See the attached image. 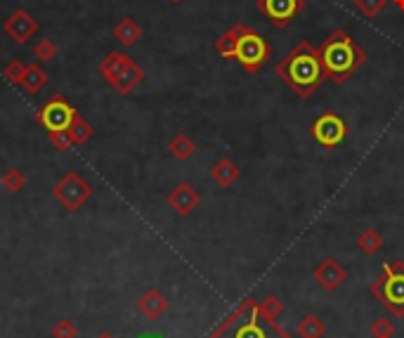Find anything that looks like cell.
<instances>
[{
  "instance_id": "cell-10",
  "label": "cell",
  "mask_w": 404,
  "mask_h": 338,
  "mask_svg": "<svg viewBox=\"0 0 404 338\" xmlns=\"http://www.w3.org/2000/svg\"><path fill=\"white\" fill-rule=\"evenodd\" d=\"M3 31L8 33V36L12 38L15 43L24 45V43H28L38 33V21L33 19V17L28 15L26 10H17V12H12V15L8 17V19H5Z\"/></svg>"
},
{
  "instance_id": "cell-15",
  "label": "cell",
  "mask_w": 404,
  "mask_h": 338,
  "mask_svg": "<svg viewBox=\"0 0 404 338\" xmlns=\"http://www.w3.org/2000/svg\"><path fill=\"white\" fill-rule=\"evenodd\" d=\"M114 38L123 45V48H130L142 38V26L137 24L132 17H123L116 26H114Z\"/></svg>"
},
{
  "instance_id": "cell-21",
  "label": "cell",
  "mask_w": 404,
  "mask_h": 338,
  "mask_svg": "<svg viewBox=\"0 0 404 338\" xmlns=\"http://www.w3.org/2000/svg\"><path fill=\"white\" fill-rule=\"evenodd\" d=\"M357 249L367 256L378 254V251L383 249V237H380L376 230H365L360 237H357Z\"/></svg>"
},
{
  "instance_id": "cell-12",
  "label": "cell",
  "mask_w": 404,
  "mask_h": 338,
  "mask_svg": "<svg viewBox=\"0 0 404 338\" xmlns=\"http://www.w3.org/2000/svg\"><path fill=\"white\" fill-rule=\"evenodd\" d=\"M313 277L324 291H336V289H340V284L345 282L348 272H345V267L340 265L336 258H326V260H322L319 265L315 267Z\"/></svg>"
},
{
  "instance_id": "cell-13",
  "label": "cell",
  "mask_w": 404,
  "mask_h": 338,
  "mask_svg": "<svg viewBox=\"0 0 404 338\" xmlns=\"http://www.w3.org/2000/svg\"><path fill=\"white\" fill-rule=\"evenodd\" d=\"M168 305H170L168 298L161 294L159 289L144 291V294L140 296V301H137V308H140V312H142L147 319H159L161 314L168 310Z\"/></svg>"
},
{
  "instance_id": "cell-19",
  "label": "cell",
  "mask_w": 404,
  "mask_h": 338,
  "mask_svg": "<svg viewBox=\"0 0 404 338\" xmlns=\"http://www.w3.org/2000/svg\"><path fill=\"white\" fill-rule=\"evenodd\" d=\"M67 133H69V137H71L73 145H85L95 130H92V125L85 121L80 114H76V116H73V121H71V125L67 128Z\"/></svg>"
},
{
  "instance_id": "cell-7",
  "label": "cell",
  "mask_w": 404,
  "mask_h": 338,
  "mask_svg": "<svg viewBox=\"0 0 404 338\" xmlns=\"http://www.w3.org/2000/svg\"><path fill=\"white\" fill-rule=\"evenodd\" d=\"M383 303H388L395 312H404V263H388L383 265Z\"/></svg>"
},
{
  "instance_id": "cell-14",
  "label": "cell",
  "mask_w": 404,
  "mask_h": 338,
  "mask_svg": "<svg viewBox=\"0 0 404 338\" xmlns=\"http://www.w3.org/2000/svg\"><path fill=\"white\" fill-rule=\"evenodd\" d=\"M239 166L234 161H229V159H220V161H216V166L211 168V177L216 185H220L222 190H229V187L234 185L236 180H239Z\"/></svg>"
},
{
  "instance_id": "cell-30",
  "label": "cell",
  "mask_w": 404,
  "mask_h": 338,
  "mask_svg": "<svg viewBox=\"0 0 404 338\" xmlns=\"http://www.w3.org/2000/svg\"><path fill=\"white\" fill-rule=\"evenodd\" d=\"M97 338H116V336L109 334V331H102V334H97Z\"/></svg>"
},
{
  "instance_id": "cell-8",
  "label": "cell",
  "mask_w": 404,
  "mask_h": 338,
  "mask_svg": "<svg viewBox=\"0 0 404 338\" xmlns=\"http://www.w3.org/2000/svg\"><path fill=\"white\" fill-rule=\"evenodd\" d=\"M345 135H348V125L333 112L322 114L313 123V137L322 147H338L345 140Z\"/></svg>"
},
{
  "instance_id": "cell-31",
  "label": "cell",
  "mask_w": 404,
  "mask_h": 338,
  "mask_svg": "<svg viewBox=\"0 0 404 338\" xmlns=\"http://www.w3.org/2000/svg\"><path fill=\"white\" fill-rule=\"evenodd\" d=\"M395 5H397L400 10H404V0H395Z\"/></svg>"
},
{
  "instance_id": "cell-32",
  "label": "cell",
  "mask_w": 404,
  "mask_h": 338,
  "mask_svg": "<svg viewBox=\"0 0 404 338\" xmlns=\"http://www.w3.org/2000/svg\"><path fill=\"white\" fill-rule=\"evenodd\" d=\"M173 3H180V0H173Z\"/></svg>"
},
{
  "instance_id": "cell-5",
  "label": "cell",
  "mask_w": 404,
  "mask_h": 338,
  "mask_svg": "<svg viewBox=\"0 0 404 338\" xmlns=\"http://www.w3.org/2000/svg\"><path fill=\"white\" fill-rule=\"evenodd\" d=\"M90 194H92V187L76 173V170H69V173L53 187V197L64 206L67 211H71V213L88 202Z\"/></svg>"
},
{
  "instance_id": "cell-22",
  "label": "cell",
  "mask_w": 404,
  "mask_h": 338,
  "mask_svg": "<svg viewBox=\"0 0 404 338\" xmlns=\"http://www.w3.org/2000/svg\"><path fill=\"white\" fill-rule=\"evenodd\" d=\"M0 185H3V190H8L10 194H17L26 187V175L21 173L19 168H10L8 173L0 177Z\"/></svg>"
},
{
  "instance_id": "cell-27",
  "label": "cell",
  "mask_w": 404,
  "mask_h": 338,
  "mask_svg": "<svg viewBox=\"0 0 404 338\" xmlns=\"http://www.w3.org/2000/svg\"><path fill=\"white\" fill-rule=\"evenodd\" d=\"M24 69H26V64H21L19 60L8 62V64H5V69H3L5 81L12 83V85H19L21 83V76H24Z\"/></svg>"
},
{
  "instance_id": "cell-3",
  "label": "cell",
  "mask_w": 404,
  "mask_h": 338,
  "mask_svg": "<svg viewBox=\"0 0 404 338\" xmlns=\"http://www.w3.org/2000/svg\"><path fill=\"white\" fill-rule=\"evenodd\" d=\"M100 73L118 95H130L144 81V69L125 53H109L102 57Z\"/></svg>"
},
{
  "instance_id": "cell-24",
  "label": "cell",
  "mask_w": 404,
  "mask_h": 338,
  "mask_svg": "<svg viewBox=\"0 0 404 338\" xmlns=\"http://www.w3.org/2000/svg\"><path fill=\"white\" fill-rule=\"evenodd\" d=\"M33 57H36L38 62H53L57 57V45L50 41V38H40V41L33 45Z\"/></svg>"
},
{
  "instance_id": "cell-16",
  "label": "cell",
  "mask_w": 404,
  "mask_h": 338,
  "mask_svg": "<svg viewBox=\"0 0 404 338\" xmlns=\"http://www.w3.org/2000/svg\"><path fill=\"white\" fill-rule=\"evenodd\" d=\"M50 76L48 71H45L40 64H26L24 69V76H21V88L26 90V93H40V90L48 85Z\"/></svg>"
},
{
  "instance_id": "cell-6",
  "label": "cell",
  "mask_w": 404,
  "mask_h": 338,
  "mask_svg": "<svg viewBox=\"0 0 404 338\" xmlns=\"http://www.w3.org/2000/svg\"><path fill=\"white\" fill-rule=\"evenodd\" d=\"M76 109H73L62 95H55L53 100H48L40 112L36 114V121L43 125L45 130H67L71 125L73 116H76Z\"/></svg>"
},
{
  "instance_id": "cell-17",
  "label": "cell",
  "mask_w": 404,
  "mask_h": 338,
  "mask_svg": "<svg viewBox=\"0 0 404 338\" xmlns=\"http://www.w3.org/2000/svg\"><path fill=\"white\" fill-rule=\"evenodd\" d=\"M244 24H234L229 31H225L220 38L216 41V53L222 57V60H232L236 53V43H239L241 33H244Z\"/></svg>"
},
{
  "instance_id": "cell-26",
  "label": "cell",
  "mask_w": 404,
  "mask_h": 338,
  "mask_svg": "<svg viewBox=\"0 0 404 338\" xmlns=\"http://www.w3.org/2000/svg\"><path fill=\"white\" fill-rule=\"evenodd\" d=\"M388 0H355V8L360 10V15L365 17H376L385 10Z\"/></svg>"
},
{
  "instance_id": "cell-11",
  "label": "cell",
  "mask_w": 404,
  "mask_h": 338,
  "mask_svg": "<svg viewBox=\"0 0 404 338\" xmlns=\"http://www.w3.org/2000/svg\"><path fill=\"white\" fill-rule=\"evenodd\" d=\"M199 204H201L199 192H196L189 182H180V185L173 187L168 194V206L180 217H187L189 213H194V211L199 208Z\"/></svg>"
},
{
  "instance_id": "cell-25",
  "label": "cell",
  "mask_w": 404,
  "mask_h": 338,
  "mask_svg": "<svg viewBox=\"0 0 404 338\" xmlns=\"http://www.w3.org/2000/svg\"><path fill=\"white\" fill-rule=\"evenodd\" d=\"M369 331H371L374 338H392L395 336V322L388 317H378L371 322V329Z\"/></svg>"
},
{
  "instance_id": "cell-23",
  "label": "cell",
  "mask_w": 404,
  "mask_h": 338,
  "mask_svg": "<svg viewBox=\"0 0 404 338\" xmlns=\"http://www.w3.org/2000/svg\"><path fill=\"white\" fill-rule=\"evenodd\" d=\"M281 312H284V303H281L276 296H267L261 303V308H258V314H261L263 319H267V322H274Z\"/></svg>"
},
{
  "instance_id": "cell-1",
  "label": "cell",
  "mask_w": 404,
  "mask_h": 338,
  "mask_svg": "<svg viewBox=\"0 0 404 338\" xmlns=\"http://www.w3.org/2000/svg\"><path fill=\"white\" fill-rule=\"evenodd\" d=\"M276 76L298 97H310L326 78L319 50L310 43H298L284 60L276 64Z\"/></svg>"
},
{
  "instance_id": "cell-9",
  "label": "cell",
  "mask_w": 404,
  "mask_h": 338,
  "mask_svg": "<svg viewBox=\"0 0 404 338\" xmlns=\"http://www.w3.org/2000/svg\"><path fill=\"white\" fill-rule=\"evenodd\" d=\"M305 8V0H258V10L272 21L274 26H286Z\"/></svg>"
},
{
  "instance_id": "cell-18",
  "label": "cell",
  "mask_w": 404,
  "mask_h": 338,
  "mask_svg": "<svg viewBox=\"0 0 404 338\" xmlns=\"http://www.w3.org/2000/svg\"><path fill=\"white\" fill-rule=\"evenodd\" d=\"M168 149H170V154L177 159V161H187V159H192V154L196 152V145H194V140L189 135L180 133V135H175L170 140Z\"/></svg>"
},
{
  "instance_id": "cell-20",
  "label": "cell",
  "mask_w": 404,
  "mask_h": 338,
  "mask_svg": "<svg viewBox=\"0 0 404 338\" xmlns=\"http://www.w3.org/2000/svg\"><path fill=\"white\" fill-rule=\"evenodd\" d=\"M324 331H326V326L319 317H317V314H308V317H303L300 319V324H298V336L300 338H322L324 336Z\"/></svg>"
},
{
  "instance_id": "cell-29",
  "label": "cell",
  "mask_w": 404,
  "mask_h": 338,
  "mask_svg": "<svg viewBox=\"0 0 404 338\" xmlns=\"http://www.w3.org/2000/svg\"><path fill=\"white\" fill-rule=\"evenodd\" d=\"M48 137H50V142L55 145L57 152H69V149L73 147V142H71V137H69L67 130H50Z\"/></svg>"
},
{
  "instance_id": "cell-4",
  "label": "cell",
  "mask_w": 404,
  "mask_h": 338,
  "mask_svg": "<svg viewBox=\"0 0 404 338\" xmlns=\"http://www.w3.org/2000/svg\"><path fill=\"white\" fill-rule=\"evenodd\" d=\"M234 60L239 62L246 71H251V73L261 71V69L265 66V62L270 60V45L261 33L246 26L244 33H241V38H239V43H236Z\"/></svg>"
},
{
  "instance_id": "cell-28",
  "label": "cell",
  "mask_w": 404,
  "mask_h": 338,
  "mask_svg": "<svg viewBox=\"0 0 404 338\" xmlns=\"http://www.w3.org/2000/svg\"><path fill=\"white\" fill-rule=\"evenodd\" d=\"M76 336H78V329L71 319H60L53 326V338H76Z\"/></svg>"
},
{
  "instance_id": "cell-2",
  "label": "cell",
  "mask_w": 404,
  "mask_h": 338,
  "mask_svg": "<svg viewBox=\"0 0 404 338\" xmlns=\"http://www.w3.org/2000/svg\"><path fill=\"white\" fill-rule=\"evenodd\" d=\"M319 57L322 64H324L326 78L333 83L348 81L352 73L357 71V66L367 62L365 50L355 43V38L348 31H340V28L331 31V36L319 48Z\"/></svg>"
}]
</instances>
